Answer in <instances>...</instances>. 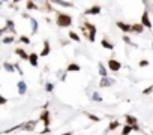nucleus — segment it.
<instances>
[{"label": "nucleus", "instance_id": "29", "mask_svg": "<svg viewBox=\"0 0 153 135\" xmlns=\"http://www.w3.org/2000/svg\"><path fill=\"white\" fill-rule=\"evenodd\" d=\"M92 101H95V102H102L101 93H99V92H93V93H92Z\"/></svg>", "mask_w": 153, "mask_h": 135}, {"label": "nucleus", "instance_id": "35", "mask_svg": "<svg viewBox=\"0 0 153 135\" xmlns=\"http://www.w3.org/2000/svg\"><path fill=\"white\" fill-rule=\"evenodd\" d=\"M14 66H15V71H18V74H20L21 77L24 75V72L21 71V68H20V65H18V63H14Z\"/></svg>", "mask_w": 153, "mask_h": 135}, {"label": "nucleus", "instance_id": "5", "mask_svg": "<svg viewBox=\"0 0 153 135\" xmlns=\"http://www.w3.org/2000/svg\"><path fill=\"white\" fill-rule=\"evenodd\" d=\"M141 24H143L144 27H146V29H150V30H152L153 24H152V21H150L149 11H144V12H143V15H141Z\"/></svg>", "mask_w": 153, "mask_h": 135}, {"label": "nucleus", "instance_id": "16", "mask_svg": "<svg viewBox=\"0 0 153 135\" xmlns=\"http://www.w3.org/2000/svg\"><path fill=\"white\" fill-rule=\"evenodd\" d=\"M50 2L56 3V5H60L63 8H74V5H72L71 2H66V0H50Z\"/></svg>", "mask_w": 153, "mask_h": 135}, {"label": "nucleus", "instance_id": "31", "mask_svg": "<svg viewBox=\"0 0 153 135\" xmlns=\"http://www.w3.org/2000/svg\"><path fill=\"white\" fill-rule=\"evenodd\" d=\"M123 41H125V44H128V45H132V47H137V44H134V42H132V39L129 38L128 35H125V36H123Z\"/></svg>", "mask_w": 153, "mask_h": 135}, {"label": "nucleus", "instance_id": "13", "mask_svg": "<svg viewBox=\"0 0 153 135\" xmlns=\"http://www.w3.org/2000/svg\"><path fill=\"white\" fill-rule=\"evenodd\" d=\"M15 54L21 60H29V53H27L24 48H15Z\"/></svg>", "mask_w": 153, "mask_h": 135}, {"label": "nucleus", "instance_id": "24", "mask_svg": "<svg viewBox=\"0 0 153 135\" xmlns=\"http://www.w3.org/2000/svg\"><path fill=\"white\" fill-rule=\"evenodd\" d=\"M26 8H27V9H29V11H38V9H39V6H38V5H36L35 2H32V0H29V2H27Z\"/></svg>", "mask_w": 153, "mask_h": 135}, {"label": "nucleus", "instance_id": "36", "mask_svg": "<svg viewBox=\"0 0 153 135\" xmlns=\"http://www.w3.org/2000/svg\"><path fill=\"white\" fill-rule=\"evenodd\" d=\"M8 102V99L5 98V96H2V95H0V105H5Z\"/></svg>", "mask_w": 153, "mask_h": 135}, {"label": "nucleus", "instance_id": "20", "mask_svg": "<svg viewBox=\"0 0 153 135\" xmlns=\"http://www.w3.org/2000/svg\"><path fill=\"white\" fill-rule=\"evenodd\" d=\"M80 65L78 63H69V65L66 66V72H80Z\"/></svg>", "mask_w": 153, "mask_h": 135}, {"label": "nucleus", "instance_id": "40", "mask_svg": "<svg viewBox=\"0 0 153 135\" xmlns=\"http://www.w3.org/2000/svg\"><path fill=\"white\" fill-rule=\"evenodd\" d=\"M60 135H74V132L69 131V132H65V134H60Z\"/></svg>", "mask_w": 153, "mask_h": 135}, {"label": "nucleus", "instance_id": "10", "mask_svg": "<svg viewBox=\"0 0 153 135\" xmlns=\"http://www.w3.org/2000/svg\"><path fill=\"white\" fill-rule=\"evenodd\" d=\"M38 125V120H30V122H26L21 126V131H33Z\"/></svg>", "mask_w": 153, "mask_h": 135}, {"label": "nucleus", "instance_id": "39", "mask_svg": "<svg viewBox=\"0 0 153 135\" xmlns=\"http://www.w3.org/2000/svg\"><path fill=\"white\" fill-rule=\"evenodd\" d=\"M5 30H6V27H5V29H0V38H2V36H3V33H5Z\"/></svg>", "mask_w": 153, "mask_h": 135}, {"label": "nucleus", "instance_id": "44", "mask_svg": "<svg viewBox=\"0 0 153 135\" xmlns=\"http://www.w3.org/2000/svg\"><path fill=\"white\" fill-rule=\"evenodd\" d=\"M0 89H2V84H0Z\"/></svg>", "mask_w": 153, "mask_h": 135}, {"label": "nucleus", "instance_id": "27", "mask_svg": "<svg viewBox=\"0 0 153 135\" xmlns=\"http://www.w3.org/2000/svg\"><path fill=\"white\" fill-rule=\"evenodd\" d=\"M84 116L87 117V119H90L92 122H101V117H98V116H95V114H92V113H86V111H84Z\"/></svg>", "mask_w": 153, "mask_h": 135}, {"label": "nucleus", "instance_id": "23", "mask_svg": "<svg viewBox=\"0 0 153 135\" xmlns=\"http://www.w3.org/2000/svg\"><path fill=\"white\" fill-rule=\"evenodd\" d=\"M119 126H120V122H119V120H113V122L108 123V129H107V131H110V132H111V131H116Z\"/></svg>", "mask_w": 153, "mask_h": 135}, {"label": "nucleus", "instance_id": "28", "mask_svg": "<svg viewBox=\"0 0 153 135\" xmlns=\"http://www.w3.org/2000/svg\"><path fill=\"white\" fill-rule=\"evenodd\" d=\"M132 132V126L131 125H123L122 128V135H129Z\"/></svg>", "mask_w": 153, "mask_h": 135}, {"label": "nucleus", "instance_id": "4", "mask_svg": "<svg viewBox=\"0 0 153 135\" xmlns=\"http://www.w3.org/2000/svg\"><path fill=\"white\" fill-rule=\"evenodd\" d=\"M108 69L111 72H119L122 69V63L116 59H108Z\"/></svg>", "mask_w": 153, "mask_h": 135}, {"label": "nucleus", "instance_id": "8", "mask_svg": "<svg viewBox=\"0 0 153 135\" xmlns=\"http://www.w3.org/2000/svg\"><path fill=\"white\" fill-rule=\"evenodd\" d=\"M50 53H51L50 42H48V39H44V47H42V51L39 53V57H47Z\"/></svg>", "mask_w": 153, "mask_h": 135}, {"label": "nucleus", "instance_id": "34", "mask_svg": "<svg viewBox=\"0 0 153 135\" xmlns=\"http://www.w3.org/2000/svg\"><path fill=\"white\" fill-rule=\"evenodd\" d=\"M150 93H153V84L143 90V95H150Z\"/></svg>", "mask_w": 153, "mask_h": 135}, {"label": "nucleus", "instance_id": "43", "mask_svg": "<svg viewBox=\"0 0 153 135\" xmlns=\"http://www.w3.org/2000/svg\"><path fill=\"white\" fill-rule=\"evenodd\" d=\"M143 2H144V5H147V0H143Z\"/></svg>", "mask_w": 153, "mask_h": 135}, {"label": "nucleus", "instance_id": "11", "mask_svg": "<svg viewBox=\"0 0 153 135\" xmlns=\"http://www.w3.org/2000/svg\"><path fill=\"white\" fill-rule=\"evenodd\" d=\"M17 89H18V93H20V95H26V92H27V83L24 80H20L17 83Z\"/></svg>", "mask_w": 153, "mask_h": 135}, {"label": "nucleus", "instance_id": "37", "mask_svg": "<svg viewBox=\"0 0 153 135\" xmlns=\"http://www.w3.org/2000/svg\"><path fill=\"white\" fill-rule=\"evenodd\" d=\"M50 132V128H44V131H41V135H45V134H48Z\"/></svg>", "mask_w": 153, "mask_h": 135}, {"label": "nucleus", "instance_id": "45", "mask_svg": "<svg viewBox=\"0 0 153 135\" xmlns=\"http://www.w3.org/2000/svg\"><path fill=\"white\" fill-rule=\"evenodd\" d=\"M152 48H153V44H152Z\"/></svg>", "mask_w": 153, "mask_h": 135}, {"label": "nucleus", "instance_id": "2", "mask_svg": "<svg viewBox=\"0 0 153 135\" xmlns=\"http://www.w3.org/2000/svg\"><path fill=\"white\" fill-rule=\"evenodd\" d=\"M56 24L62 29H66V27H71L72 26V17L69 14H63V12H59L57 17H56Z\"/></svg>", "mask_w": 153, "mask_h": 135}, {"label": "nucleus", "instance_id": "15", "mask_svg": "<svg viewBox=\"0 0 153 135\" xmlns=\"http://www.w3.org/2000/svg\"><path fill=\"white\" fill-rule=\"evenodd\" d=\"M125 120H126V125H131V126L138 125V119L137 117H134V116H131V114H125Z\"/></svg>", "mask_w": 153, "mask_h": 135}, {"label": "nucleus", "instance_id": "7", "mask_svg": "<svg viewBox=\"0 0 153 135\" xmlns=\"http://www.w3.org/2000/svg\"><path fill=\"white\" fill-rule=\"evenodd\" d=\"M99 14H101V6L99 5H93L84 11V15H99Z\"/></svg>", "mask_w": 153, "mask_h": 135}, {"label": "nucleus", "instance_id": "3", "mask_svg": "<svg viewBox=\"0 0 153 135\" xmlns=\"http://www.w3.org/2000/svg\"><path fill=\"white\" fill-rule=\"evenodd\" d=\"M39 120L44 123L45 128H50V125H51V117H50V111L48 110H42L41 116H39Z\"/></svg>", "mask_w": 153, "mask_h": 135}, {"label": "nucleus", "instance_id": "30", "mask_svg": "<svg viewBox=\"0 0 153 135\" xmlns=\"http://www.w3.org/2000/svg\"><path fill=\"white\" fill-rule=\"evenodd\" d=\"M20 42H23L24 45H29L30 44V38L29 36H26V35H21L20 36Z\"/></svg>", "mask_w": 153, "mask_h": 135}, {"label": "nucleus", "instance_id": "12", "mask_svg": "<svg viewBox=\"0 0 153 135\" xmlns=\"http://www.w3.org/2000/svg\"><path fill=\"white\" fill-rule=\"evenodd\" d=\"M116 26L119 27V29H120L123 33H126V35L131 33V24H126V23H123V21H117Z\"/></svg>", "mask_w": 153, "mask_h": 135}, {"label": "nucleus", "instance_id": "22", "mask_svg": "<svg viewBox=\"0 0 153 135\" xmlns=\"http://www.w3.org/2000/svg\"><path fill=\"white\" fill-rule=\"evenodd\" d=\"M3 69L8 72V74H14V72H15V66L12 65V63H9V62L3 63Z\"/></svg>", "mask_w": 153, "mask_h": 135}, {"label": "nucleus", "instance_id": "1", "mask_svg": "<svg viewBox=\"0 0 153 135\" xmlns=\"http://www.w3.org/2000/svg\"><path fill=\"white\" fill-rule=\"evenodd\" d=\"M81 32H83L84 35V38L89 39V42H95L96 39V33H98V29H96V26L92 24V23H89V21H84V24L80 27Z\"/></svg>", "mask_w": 153, "mask_h": 135}, {"label": "nucleus", "instance_id": "25", "mask_svg": "<svg viewBox=\"0 0 153 135\" xmlns=\"http://www.w3.org/2000/svg\"><path fill=\"white\" fill-rule=\"evenodd\" d=\"M2 42H3L5 45H9V44H14V42H15V36H14V35H11V36H5V38L2 39Z\"/></svg>", "mask_w": 153, "mask_h": 135}, {"label": "nucleus", "instance_id": "9", "mask_svg": "<svg viewBox=\"0 0 153 135\" xmlns=\"http://www.w3.org/2000/svg\"><path fill=\"white\" fill-rule=\"evenodd\" d=\"M114 83H116V81H114L113 78L102 77V78H101V83H99V87H101V89H105V87H110V86H113Z\"/></svg>", "mask_w": 153, "mask_h": 135}, {"label": "nucleus", "instance_id": "33", "mask_svg": "<svg viewBox=\"0 0 153 135\" xmlns=\"http://www.w3.org/2000/svg\"><path fill=\"white\" fill-rule=\"evenodd\" d=\"M45 90H47L48 93H51L53 90H54V84L53 83H45Z\"/></svg>", "mask_w": 153, "mask_h": 135}, {"label": "nucleus", "instance_id": "21", "mask_svg": "<svg viewBox=\"0 0 153 135\" xmlns=\"http://www.w3.org/2000/svg\"><path fill=\"white\" fill-rule=\"evenodd\" d=\"M30 24H32V35H36L38 33V30H39V23L35 20V18H30Z\"/></svg>", "mask_w": 153, "mask_h": 135}, {"label": "nucleus", "instance_id": "17", "mask_svg": "<svg viewBox=\"0 0 153 135\" xmlns=\"http://www.w3.org/2000/svg\"><path fill=\"white\" fill-rule=\"evenodd\" d=\"M6 30H9L12 35H15V32H17V29H15V23L12 21V20H6Z\"/></svg>", "mask_w": 153, "mask_h": 135}, {"label": "nucleus", "instance_id": "41", "mask_svg": "<svg viewBox=\"0 0 153 135\" xmlns=\"http://www.w3.org/2000/svg\"><path fill=\"white\" fill-rule=\"evenodd\" d=\"M18 2H21V0H12V5H15V3H18ZM11 5V6H12Z\"/></svg>", "mask_w": 153, "mask_h": 135}, {"label": "nucleus", "instance_id": "42", "mask_svg": "<svg viewBox=\"0 0 153 135\" xmlns=\"http://www.w3.org/2000/svg\"><path fill=\"white\" fill-rule=\"evenodd\" d=\"M0 2H2V3H3V2H9V0H0Z\"/></svg>", "mask_w": 153, "mask_h": 135}, {"label": "nucleus", "instance_id": "32", "mask_svg": "<svg viewBox=\"0 0 153 135\" xmlns=\"http://www.w3.org/2000/svg\"><path fill=\"white\" fill-rule=\"evenodd\" d=\"M149 65H150V62H149L147 59H143V60L138 62V66H140V68H147Z\"/></svg>", "mask_w": 153, "mask_h": 135}, {"label": "nucleus", "instance_id": "6", "mask_svg": "<svg viewBox=\"0 0 153 135\" xmlns=\"http://www.w3.org/2000/svg\"><path fill=\"white\" fill-rule=\"evenodd\" d=\"M30 63V66L33 68H38L39 65V54H36V53H29V60H27Z\"/></svg>", "mask_w": 153, "mask_h": 135}, {"label": "nucleus", "instance_id": "26", "mask_svg": "<svg viewBox=\"0 0 153 135\" xmlns=\"http://www.w3.org/2000/svg\"><path fill=\"white\" fill-rule=\"evenodd\" d=\"M69 39H72L74 42H81V38H80V35L78 33H75V32H69Z\"/></svg>", "mask_w": 153, "mask_h": 135}, {"label": "nucleus", "instance_id": "14", "mask_svg": "<svg viewBox=\"0 0 153 135\" xmlns=\"http://www.w3.org/2000/svg\"><path fill=\"white\" fill-rule=\"evenodd\" d=\"M143 32H144V26L141 23L131 24V33H143Z\"/></svg>", "mask_w": 153, "mask_h": 135}, {"label": "nucleus", "instance_id": "18", "mask_svg": "<svg viewBox=\"0 0 153 135\" xmlns=\"http://www.w3.org/2000/svg\"><path fill=\"white\" fill-rule=\"evenodd\" d=\"M101 45H102V48H105V50H114V45L108 41L107 38H102V41H101Z\"/></svg>", "mask_w": 153, "mask_h": 135}, {"label": "nucleus", "instance_id": "38", "mask_svg": "<svg viewBox=\"0 0 153 135\" xmlns=\"http://www.w3.org/2000/svg\"><path fill=\"white\" fill-rule=\"evenodd\" d=\"M60 78V81H65L66 80V74H62V77H59Z\"/></svg>", "mask_w": 153, "mask_h": 135}, {"label": "nucleus", "instance_id": "19", "mask_svg": "<svg viewBox=\"0 0 153 135\" xmlns=\"http://www.w3.org/2000/svg\"><path fill=\"white\" fill-rule=\"evenodd\" d=\"M98 72H99V75H101V78L108 77V72H107V68H105L104 63H98Z\"/></svg>", "mask_w": 153, "mask_h": 135}]
</instances>
